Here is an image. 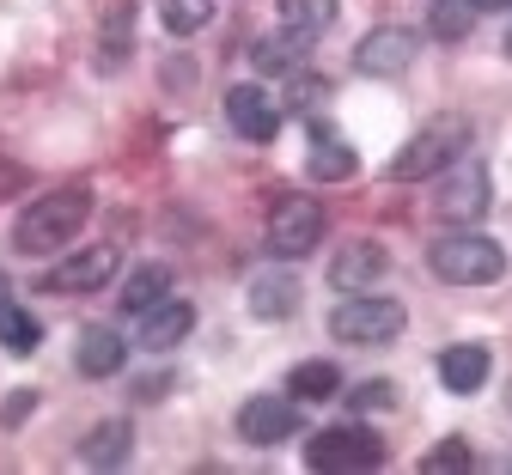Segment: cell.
<instances>
[{
  "instance_id": "cell-1",
  "label": "cell",
  "mask_w": 512,
  "mask_h": 475,
  "mask_svg": "<svg viewBox=\"0 0 512 475\" xmlns=\"http://www.w3.org/2000/svg\"><path fill=\"white\" fill-rule=\"evenodd\" d=\"M92 220V189L86 183H61L49 195H37L31 208L13 220V250L19 256H49V250H68L80 238V226Z\"/></svg>"
},
{
  "instance_id": "cell-2",
  "label": "cell",
  "mask_w": 512,
  "mask_h": 475,
  "mask_svg": "<svg viewBox=\"0 0 512 475\" xmlns=\"http://www.w3.org/2000/svg\"><path fill=\"white\" fill-rule=\"evenodd\" d=\"M470 147V116H433L421 134H409V147L384 165V177L391 183H427L439 171H452Z\"/></svg>"
},
{
  "instance_id": "cell-3",
  "label": "cell",
  "mask_w": 512,
  "mask_h": 475,
  "mask_svg": "<svg viewBox=\"0 0 512 475\" xmlns=\"http://www.w3.org/2000/svg\"><path fill=\"white\" fill-rule=\"evenodd\" d=\"M427 268L439 281H452V287H488V281L506 275V250L488 232L458 226V232H445V238L427 244Z\"/></svg>"
},
{
  "instance_id": "cell-4",
  "label": "cell",
  "mask_w": 512,
  "mask_h": 475,
  "mask_svg": "<svg viewBox=\"0 0 512 475\" xmlns=\"http://www.w3.org/2000/svg\"><path fill=\"white\" fill-rule=\"evenodd\" d=\"M409 329V311L397 299H378V293H348L336 311H330V335L348 348H384Z\"/></svg>"
},
{
  "instance_id": "cell-5",
  "label": "cell",
  "mask_w": 512,
  "mask_h": 475,
  "mask_svg": "<svg viewBox=\"0 0 512 475\" xmlns=\"http://www.w3.org/2000/svg\"><path fill=\"white\" fill-rule=\"evenodd\" d=\"M391 445L366 427H324L305 439V469H336V475H366V469H384Z\"/></svg>"
},
{
  "instance_id": "cell-6",
  "label": "cell",
  "mask_w": 512,
  "mask_h": 475,
  "mask_svg": "<svg viewBox=\"0 0 512 475\" xmlns=\"http://www.w3.org/2000/svg\"><path fill=\"white\" fill-rule=\"evenodd\" d=\"M324 244V201L317 195H275L269 208V250L281 262H299Z\"/></svg>"
},
{
  "instance_id": "cell-7",
  "label": "cell",
  "mask_w": 512,
  "mask_h": 475,
  "mask_svg": "<svg viewBox=\"0 0 512 475\" xmlns=\"http://www.w3.org/2000/svg\"><path fill=\"white\" fill-rule=\"evenodd\" d=\"M488 208H494V183H488L482 165L439 171V189H433V220L439 226H476Z\"/></svg>"
},
{
  "instance_id": "cell-8",
  "label": "cell",
  "mask_w": 512,
  "mask_h": 475,
  "mask_svg": "<svg viewBox=\"0 0 512 475\" xmlns=\"http://www.w3.org/2000/svg\"><path fill=\"white\" fill-rule=\"evenodd\" d=\"M110 275H116V244H86V250H74V256H61L55 268H43L37 293L74 299V293H98Z\"/></svg>"
},
{
  "instance_id": "cell-9",
  "label": "cell",
  "mask_w": 512,
  "mask_h": 475,
  "mask_svg": "<svg viewBox=\"0 0 512 475\" xmlns=\"http://www.w3.org/2000/svg\"><path fill=\"white\" fill-rule=\"evenodd\" d=\"M299 396H250L244 409H238V439L256 445V451H269V445H287L299 439Z\"/></svg>"
},
{
  "instance_id": "cell-10",
  "label": "cell",
  "mask_w": 512,
  "mask_h": 475,
  "mask_svg": "<svg viewBox=\"0 0 512 475\" xmlns=\"http://www.w3.org/2000/svg\"><path fill=\"white\" fill-rule=\"evenodd\" d=\"M415 55H421V37L409 25H378V31L360 37L354 67H360L366 80H397V74H409V67H415Z\"/></svg>"
},
{
  "instance_id": "cell-11",
  "label": "cell",
  "mask_w": 512,
  "mask_h": 475,
  "mask_svg": "<svg viewBox=\"0 0 512 475\" xmlns=\"http://www.w3.org/2000/svg\"><path fill=\"white\" fill-rule=\"evenodd\" d=\"M384 275H391V250L372 244V238L342 244L336 262H330V287H336V293H372Z\"/></svg>"
},
{
  "instance_id": "cell-12",
  "label": "cell",
  "mask_w": 512,
  "mask_h": 475,
  "mask_svg": "<svg viewBox=\"0 0 512 475\" xmlns=\"http://www.w3.org/2000/svg\"><path fill=\"white\" fill-rule=\"evenodd\" d=\"M226 122L244 134V141L269 147L275 134H281V104H275L263 86H232V92H226Z\"/></svg>"
},
{
  "instance_id": "cell-13",
  "label": "cell",
  "mask_w": 512,
  "mask_h": 475,
  "mask_svg": "<svg viewBox=\"0 0 512 475\" xmlns=\"http://www.w3.org/2000/svg\"><path fill=\"white\" fill-rule=\"evenodd\" d=\"M189 329H196V305H189V299H159L153 311H141V335H135V342L153 348V354H171L177 342H189Z\"/></svg>"
},
{
  "instance_id": "cell-14",
  "label": "cell",
  "mask_w": 512,
  "mask_h": 475,
  "mask_svg": "<svg viewBox=\"0 0 512 475\" xmlns=\"http://www.w3.org/2000/svg\"><path fill=\"white\" fill-rule=\"evenodd\" d=\"M494 372V354L482 342H458V348H445L439 354V384L452 390V396H476Z\"/></svg>"
},
{
  "instance_id": "cell-15",
  "label": "cell",
  "mask_w": 512,
  "mask_h": 475,
  "mask_svg": "<svg viewBox=\"0 0 512 475\" xmlns=\"http://www.w3.org/2000/svg\"><path fill=\"white\" fill-rule=\"evenodd\" d=\"M122 360H128V342H122L116 329H104V323L80 329V348H74V366H80L86 378H116V372H122Z\"/></svg>"
},
{
  "instance_id": "cell-16",
  "label": "cell",
  "mask_w": 512,
  "mask_h": 475,
  "mask_svg": "<svg viewBox=\"0 0 512 475\" xmlns=\"http://www.w3.org/2000/svg\"><path fill=\"white\" fill-rule=\"evenodd\" d=\"M128 451H135V427L128 421H98L80 439V463L86 469H116V463H128Z\"/></svg>"
},
{
  "instance_id": "cell-17",
  "label": "cell",
  "mask_w": 512,
  "mask_h": 475,
  "mask_svg": "<svg viewBox=\"0 0 512 475\" xmlns=\"http://www.w3.org/2000/svg\"><path fill=\"white\" fill-rule=\"evenodd\" d=\"M159 299H171V268H165V262H141L135 275L122 281V293H116V305H122L128 317H141V311H153Z\"/></svg>"
},
{
  "instance_id": "cell-18",
  "label": "cell",
  "mask_w": 512,
  "mask_h": 475,
  "mask_svg": "<svg viewBox=\"0 0 512 475\" xmlns=\"http://www.w3.org/2000/svg\"><path fill=\"white\" fill-rule=\"evenodd\" d=\"M305 43L311 37H293V31H281V37H256V49H250V61H256V74H299L305 67Z\"/></svg>"
},
{
  "instance_id": "cell-19",
  "label": "cell",
  "mask_w": 512,
  "mask_h": 475,
  "mask_svg": "<svg viewBox=\"0 0 512 475\" xmlns=\"http://www.w3.org/2000/svg\"><path fill=\"white\" fill-rule=\"evenodd\" d=\"M250 311L269 317V323H275V317H293V311H299V281H293V275H256V281H250Z\"/></svg>"
},
{
  "instance_id": "cell-20",
  "label": "cell",
  "mask_w": 512,
  "mask_h": 475,
  "mask_svg": "<svg viewBox=\"0 0 512 475\" xmlns=\"http://www.w3.org/2000/svg\"><path fill=\"white\" fill-rule=\"evenodd\" d=\"M287 390L299 402H330V396H342V372H336V360H299L287 372Z\"/></svg>"
},
{
  "instance_id": "cell-21",
  "label": "cell",
  "mask_w": 512,
  "mask_h": 475,
  "mask_svg": "<svg viewBox=\"0 0 512 475\" xmlns=\"http://www.w3.org/2000/svg\"><path fill=\"white\" fill-rule=\"evenodd\" d=\"M275 13L293 37H324L336 25V0H275Z\"/></svg>"
},
{
  "instance_id": "cell-22",
  "label": "cell",
  "mask_w": 512,
  "mask_h": 475,
  "mask_svg": "<svg viewBox=\"0 0 512 475\" xmlns=\"http://www.w3.org/2000/svg\"><path fill=\"white\" fill-rule=\"evenodd\" d=\"M305 171H311L317 183H348V177L360 171V159H354V147H342V141H330V134H317V147H311V159H305Z\"/></svg>"
},
{
  "instance_id": "cell-23",
  "label": "cell",
  "mask_w": 512,
  "mask_h": 475,
  "mask_svg": "<svg viewBox=\"0 0 512 475\" xmlns=\"http://www.w3.org/2000/svg\"><path fill=\"white\" fill-rule=\"evenodd\" d=\"M470 31H476V7H470V0H433V7H427V37L464 43Z\"/></svg>"
},
{
  "instance_id": "cell-24",
  "label": "cell",
  "mask_w": 512,
  "mask_h": 475,
  "mask_svg": "<svg viewBox=\"0 0 512 475\" xmlns=\"http://www.w3.org/2000/svg\"><path fill=\"white\" fill-rule=\"evenodd\" d=\"M464 469H476L470 439H439V445L421 457V475H464Z\"/></svg>"
},
{
  "instance_id": "cell-25",
  "label": "cell",
  "mask_w": 512,
  "mask_h": 475,
  "mask_svg": "<svg viewBox=\"0 0 512 475\" xmlns=\"http://www.w3.org/2000/svg\"><path fill=\"white\" fill-rule=\"evenodd\" d=\"M159 19H165L171 37H189V31H202V25L214 19V0H165Z\"/></svg>"
},
{
  "instance_id": "cell-26",
  "label": "cell",
  "mask_w": 512,
  "mask_h": 475,
  "mask_svg": "<svg viewBox=\"0 0 512 475\" xmlns=\"http://www.w3.org/2000/svg\"><path fill=\"white\" fill-rule=\"evenodd\" d=\"M0 342H7V354H19V360H25V354H37V342H43V323H37L31 311H19V305H13V311H7V323H0Z\"/></svg>"
},
{
  "instance_id": "cell-27",
  "label": "cell",
  "mask_w": 512,
  "mask_h": 475,
  "mask_svg": "<svg viewBox=\"0 0 512 475\" xmlns=\"http://www.w3.org/2000/svg\"><path fill=\"white\" fill-rule=\"evenodd\" d=\"M348 409H354V415L397 409V384H391V378H366V384H354V390H348Z\"/></svg>"
},
{
  "instance_id": "cell-28",
  "label": "cell",
  "mask_w": 512,
  "mask_h": 475,
  "mask_svg": "<svg viewBox=\"0 0 512 475\" xmlns=\"http://www.w3.org/2000/svg\"><path fill=\"white\" fill-rule=\"evenodd\" d=\"M317 98H330V80H311V74H299V80L287 86V104H293V110H311Z\"/></svg>"
},
{
  "instance_id": "cell-29",
  "label": "cell",
  "mask_w": 512,
  "mask_h": 475,
  "mask_svg": "<svg viewBox=\"0 0 512 475\" xmlns=\"http://www.w3.org/2000/svg\"><path fill=\"white\" fill-rule=\"evenodd\" d=\"M31 409H37V390H13V396H7V409H0V427H19Z\"/></svg>"
},
{
  "instance_id": "cell-30",
  "label": "cell",
  "mask_w": 512,
  "mask_h": 475,
  "mask_svg": "<svg viewBox=\"0 0 512 475\" xmlns=\"http://www.w3.org/2000/svg\"><path fill=\"white\" fill-rule=\"evenodd\" d=\"M25 189H31V171L13 165V159H0V201H7V195H25Z\"/></svg>"
},
{
  "instance_id": "cell-31",
  "label": "cell",
  "mask_w": 512,
  "mask_h": 475,
  "mask_svg": "<svg viewBox=\"0 0 512 475\" xmlns=\"http://www.w3.org/2000/svg\"><path fill=\"white\" fill-rule=\"evenodd\" d=\"M171 390V372H147V378H135V402H159Z\"/></svg>"
},
{
  "instance_id": "cell-32",
  "label": "cell",
  "mask_w": 512,
  "mask_h": 475,
  "mask_svg": "<svg viewBox=\"0 0 512 475\" xmlns=\"http://www.w3.org/2000/svg\"><path fill=\"white\" fill-rule=\"evenodd\" d=\"M7 311H13V281L0 275V323H7Z\"/></svg>"
},
{
  "instance_id": "cell-33",
  "label": "cell",
  "mask_w": 512,
  "mask_h": 475,
  "mask_svg": "<svg viewBox=\"0 0 512 475\" xmlns=\"http://www.w3.org/2000/svg\"><path fill=\"white\" fill-rule=\"evenodd\" d=\"M476 13H500V7H512V0H470Z\"/></svg>"
},
{
  "instance_id": "cell-34",
  "label": "cell",
  "mask_w": 512,
  "mask_h": 475,
  "mask_svg": "<svg viewBox=\"0 0 512 475\" xmlns=\"http://www.w3.org/2000/svg\"><path fill=\"white\" fill-rule=\"evenodd\" d=\"M506 55H512V31H506Z\"/></svg>"
},
{
  "instance_id": "cell-35",
  "label": "cell",
  "mask_w": 512,
  "mask_h": 475,
  "mask_svg": "<svg viewBox=\"0 0 512 475\" xmlns=\"http://www.w3.org/2000/svg\"><path fill=\"white\" fill-rule=\"evenodd\" d=\"M506 409H512V390H506Z\"/></svg>"
}]
</instances>
